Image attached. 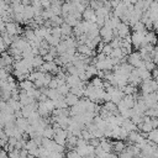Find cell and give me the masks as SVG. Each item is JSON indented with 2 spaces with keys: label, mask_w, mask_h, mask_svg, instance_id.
<instances>
[{
  "label": "cell",
  "mask_w": 158,
  "mask_h": 158,
  "mask_svg": "<svg viewBox=\"0 0 158 158\" xmlns=\"http://www.w3.org/2000/svg\"><path fill=\"white\" fill-rule=\"evenodd\" d=\"M146 32H147V30H144V31H132L131 37H132V46H133L135 49H138L142 46V42L146 37Z\"/></svg>",
  "instance_id": "1"
},
{
  "label": "cell",
  "mask_w": 158,
  "mask_h": 158,
  "mask_svg": "<svg viewBox=\"0 0 158 158\" xmlns=\"http://www.w3.org/2000/svg\"><path fill=\"white\" fill-rule=\"evenodd\" d=\"M142 60H143V59H142V56H141L139 51H138V52H131V53L127 56V62H128L130 64H132L135 68H137V67L141 64Z\"/></svg>",
  "instance_id": "2"
},
{
  "label": "cell",
  "mask_w": 158,
  "mask_h": 158,
  "mask_svg": "<svg viewBox=\"0 0 158 158\" xmlns=\"http://www.w3.org/2000/svg\"><path fill=\"white\" fill-rule=\"evenodd\" d=\"M117 36H120V37H126V36H128V35H131L130 32L132 31L131 30V26L128 25V23H126V22H121L118 26H117Z\"/></svg>",
  "instance_id": "3"
},
{
  "label": "cell",
  "mask_w": 158,
  "mask_h": 158,
  "mask_svg": "<svg viewBox=\"0 0 158 158\" xmlns=\"http://www.w3.org/2000/svg\"><path fill=\"white\" fill-rule=\"evenodd\" d=\"M83 83V80L79 78L78 74H68L67 77V84L72 88V86H75V85H80Z\"/></svg>",
  "instance_id": "4"
},
{
  "label": "cell",
  "mask_w": 158,
  "mask_h": 158,
  "mask_svg": "<svg viewBox=\"0 0 158 158\" xmlns=\"http://www.w3.org/2000/svg\"><path fill=\"white\" fill-rule=\"evenodd\" d=\"M127 146H126V143L122 141V139H116V141H114L112 142V151H115V153H117V156L126 148Z\"/></svg>",
  "instance_id": "5"
},
{
  "label": "cell",
  "mask_w": 158,
  "mask_h": 158,
  "mask_svg": "<svg viewBox=\"0 0 158 158\" xmlns=\"http://www.w3.org/2000/svg\"><path fill=\"white\" fill-rule=\"evenodd\" d=\"M17 27H19V22H15V21L6 22V32L11 36L17 35Z\"/></svg>",
  "instance_id": "6"
},
{
  "label": "cell",
  "mask_w": 158,
  "mask_h": 158,
  "mask_svg": "<svg viewBox=\"0 0 158 158\" xmlns=\"http://www.w3.org/2000/svg\"><path fill=\"white\" fill-rule=\"evenodd\" d=\"M79 100H80V98H79L78 95L73 94V93H68V94L65 95V101H67V104L69 105V107L73 106V105H75Z\"/></svg>",
  "instance_id": "7"
},
{
  "label": "cell",
  "mask_w": 158,
  "mask_h": 158,
  "mask_svg": "<svg viewBox=\"0 0 158 158\" xmlns=\"http://www.w3.org/2000/svg\"><path fill=\"white\" fill-rule=\"evenodd\" d=\"M16 125L21 128V130H26L27 128V126L30 125V121H28V118L27 117H25V116H21V117H17L16 118Z\"/></svg>",
  "instance_id": "8"
},
{
  "label": "cell",
  "mask_w": 158,
  "mask_h": 158,
  "mask_svg": "<svg viewBox=\"0 0 158 158\" xmlns=\"http://www.w3.org/2000/svg\"><path fill=\"white\" fill-rule=\"evenodd\" d=\"M138 69V73H139V77L142 80H149L152 79V72L146 69V68H137Z\"/></svg>",
  "instance_id": "9"
},
{
  "label": "cell",
  "mask_w": 158,
  "mask_h": 158,
  "mask_svg": "<svg viewBox=\"0 0 158 158\" xmlns=\"http://www.w3.org/2000/svg\"><path fill=\"white\" fill-rule=\"evenodd\" d=\"M23 16H25V20H31V19L35 17V10H33V6H32V5L25 6Z\"/></svg>",
  "instance_id": "10"
},
{
  "label": "cell",
  "mask_w": 158,
  "mask_h": 158,
  "mask_svg": "<svg viewBox=\"0 0 158 158\" xmlns=\"http://www.w3.org/2000/svg\"><path fill=\"white\" fill-rule=\"evenodd\" d=\"M19 86H20V89L30 90L31 88L35 86V83H33L32 80H30V79H25V80H22V81H19Z\"/></svg>",
  "instance_id": "11"
},
{
  "label": "cell",
  "mask_w": 158,
  "mask_h": 158,
  "mask_svg": "<svg viewBox=\"0 0 158 158\" xmlns=\"http://www.w3.org/2000/svg\"><path fill=\"white\" fill-rule=\"evenodd\" d=\"M54 128H53V126H52V123H49L46 128H44V131H43V137H47V138H53L54 137Z\"/></svg>",
  "instance_id": "12"
},
{
  "label": "cell",
  "mask_w": 158,
  "mask_h": 158,
  "mask_svg": "<svg viewBox=\"0 0 158 158\" xmlns=\"http://www.w3.org/2000/svg\"><path fill=\"white\" fill-rule=\"evenodd\" d=\"M106 110H109V111H111L112 114L115 112V111H117L118 109H117V104H115L114 101H106V102H104V105H102Z\"/></svg>",
  "instance_id": "13"
},
{
  "label": "cell",
  "mask_w": 158,
  "mask_h": 158,
  "mask_svg": "<svg viewBox=\"0 0 158 158\" xmlns=\"http://www.w3.org/2000/svg\"><path fill=\"white\" fill-rule=\"evenodd\" d=\"M44 63V59H43V57L42 56H35V58H33V60H32V65H33V68L36 69V68H38V67H41L42 64Z\"/></svg>",
  "instance_id": "14"
},
{
  "label": "cell",
  "mask_w": 158,
  "mask_h": 158,
  "mask_svg": "<svg viewBox=\"0 0 158 158\" xmlns=\"http://www.w3.org/2000/svg\"><path fill=\"white\" fill-rule=\"evenodd\" d=\"M110 57H112V58H122V57H126V56H123L122 48H121V47H117V48H114V49H112Z\"/></svg>",
  "instance_id": "15"
},
{
  "label": "cell",
  "mask_w": 158,
  "mask_h": 158,
  "mask_svg": "<svg viewBox=\"0 0 158 158\" xmlns=\"http://www.w3.org/2000/svg\"><path fill=\"white\" fill-rule=\"evenodd\" d=\"M94 86H104V79L100 78L99 75H94L91 78V81H90Z\"/></svg>",
  "instance_id": "16"
},
{
  "label": "cell",
  "mask_w": 158,
  "mask_h": 158,
  "mask_svg": "<svg viewBox=\"0 0 158 158\" xmlns=\"http://www.w3.org/2000/svg\"><path fill=\"white\" fill-rule=\"evenodd\" d=\"M12 5V10H14V14H23L25 11V5L21 2V4H11Z\"/></svg>",
  "instance_id": "17"
},
{
  "label": "cell",
  "mask_w": 158,
  "mask_h": 158,
  "mask_svg": "<svg viewBox=\"0 0 158 158\" xmlns=\"http://www.w3.org/2000/svg\"><path fill=\"white\" fill-rule=\"evenodd\" d=\"M147 138L153 141V142H156V143H158V128H153L151 132H148V137Z\"/></svg>",
  "instance_id": "18"
},
{
  "label": "cell",
  "mask_w": 158,
  "mask_h": 158,
  "mask_svg": "<svg viewBox=\"0 0 158 158\" xmlns=\"http://www.w3.org/2000/svg\"><path fill=\"white\" fill-rule=\"evenodd\" d=\"M131 30H132V31H144V30H147V28H146V25L139 20L138 22H136V23L131 27Z\"/></svg>",
  "instance_id": "19"
},
{
  "label": "cell",
  "mask_w": 158,
  "mask_h": 158,
  "mask_svg": "<svg viewBox=\"0 0 158 158\" xmlns=\"http://www.w3.org/2000/svg\"><path fill=\"white\" fill-rule=\"evenodd\" d=\"M42 17L44 19V20H49L54 14H53V11L51 10V7H48V9H43V11H42Z\"/></svg>",
  "instance_id": "20"
},
{
  "label": "cell",
  "mask_w": 158,
  "mask_h": 158,
  "mask_svg": "<svg viewBox=\"0 0 158 158\" xmlns=\"http://www.w3.org/2000/svg\"><path fill=\"white\" fill-rule=\"evenodd\" d=\"M58 90H59V93H60L62 95H67L68 93H70V86L65 83V84H63V85L58 86Z\"/></svg>",
  "instance_id": "21"
},
{
  "label": "cell",
  "mask_w": 158,
  "mask_h": 158,
  "mask_svg": "<svg viewBox=\"0 0 158 158\" xmlns=\"http://www.w3.org/2000/svg\"><path fill=\"white\" fill-rule=\"evenodd\" d=\"M52 35L53 36H57V37H60L63 36V32H62V27L60 26H54L52 27Z\"/></svg>",
  "instance_id": "22"
},
{
  "label": "cell",
  "mask_w": 158,
  "mask_h": 158,
  "mask_svg": "<svg viewBox=\"0 0 158 158\" xmlns=\"http://www.w3.org/2000/svg\"><path fill=\"white\" fill-rule=\"evenodd\" d=\"M112 49H114V47L110 43H105L104 44V48H102V53H105L106 56H110L111 52H112Z\"/></svg>",
  "instance_id": "23"
},
{
  "label": "cell",
  "mask_w": 158,
  "mask_h": 158,
  "mask_svg": "<svg viewBox=\"0 0 158 158\" xmlns=\"http://www.w3.org/2000/svg\"><path fill=\"white\" fill-rule=\"evenodd\" d=\"M48 88H51V89H57V88H58V79H57V77H56V75H53L52 80L49 81Z\"/></svg>",
  "instance_id": "24"
},
{
  "label": "cell",
  "mask_w": 158,
  "mask_h": 158,
  "mask_svg": "<svg viewBox=\"0 0 158 158\" xmlns=\"http://www.w3.org/2000/svg\"><path fill=\"white\" fill-rule=\"evenodd\" d=\"M96 23L99 25V27L105 26V16H98L96 17Z\"/></svg>",
  "instance_id": "25"
},
{
  "label": "cell",
  "mask_w": 158,
  "mask_h": 158,
  "mask_svg": "<svg viewBox=\"0 0 158 158\" xmlns=\"http://www.w3.org/2000/svg\"><path fill=\"white\" fill-rule=\"evenodd\" d=\"M89 143L93 144L94 147H98V146L100 144V138H98V137H93V138L89 139Z\"/></svg>",
  "instance_id": "26"
},
{
  "label": "cell",
  "mask_w": 158,
  "mask_h": 158,
  "mask_svg": "<svg viewBox=\"0 0 158 158\" xmlns=\"http://www.w3.org/2000/svg\"><path fill=\"white\" fill-rule=\"evenodd\" d=\"M54 58H56V57H54L52 53H49V52H48L46 56H43L44 62H53V60H54Z\"/></svg>",
  "instance_id": "27"
},
{
  "label": "cell",
  "mask_w": 158,
  "mask_h": 158,
  "mask_svg": "<svg viewBox=\"0 0 158 158\" xmlns=\"http://www.w3.org/2000/svg\"><path fill=\"white\" fill-rule=\"evenodd\" d=\"M41 4H42V6L44 9H48L52 5V0H41Z\"/></svg>",
  "instance_id": "28"
},
{
  "label": "cell",
  "mask_w": 158,
  "mask_h": 158,
  "mask_svg": "<svg viewBox=\"0 0 158 158\" xmlns=\"http://www.w3.org/2000/svg\"><path fill=\"white\" fill-rule=\"evenodd\" d=\"M102 100L106 102V101H111V94H109L107 91H105L104 93V95H102Z\"/></svg>",
  "instance_id": "29"
},
{
  "label": "cell",
  "mask_w": 158,
  "mask_h": 158,
  "mask_svg": "<svg viewBox=\"0 0 158 158\" xmlns=\"http://www.w3.org/2000/svg\"><path fill=\"white\" fill-rule=\"evenodd\" d=\"M48 52H49V49H48V48H42V47H40V56H42V57H43V56H46Z\"/></svg>",
  "instance_id": "30"
},
{
  "label": "cell",
  "mask_w": 158,
  "mask_h": 158,
  "mask_svg": "<svg viewBox=\"0 0 158 158\" xmlns=\"http://www.w3.org/2000/svg\"><path fill=\"white\" fill-rule=\"evenodd\" d=\"M153 30H154V31L158 33V19L153 21Z\"/></svg>",
  "instance_id": "31"
},
{
  "label": "cell",
  "mask_w": 158,
  "mask_h": 158,
  "mask_svg": "<svg viewBox=\"0 0 158 158\" xmlns=\"http://www.w3.org/2000/svg\"><path fill=\"white\" fill-rule=\"evenodd\" d=\"M73 1H74V2H81L83 0H73Z\"/></svg>",
  "instance_id": "32"
},
{
  "label": "cell",
  "mask_w": 158,
  "mask_h": 158,
  "mask_svg": "<svg viewBox=\"0 0 158 158\" xmlns=\"http://www.w3.org/2000/svg\"><path fill=\"white\" fill-rule=\"evenodd\" d=\"M110 1H118V0H110Z\"/></svg>",
  "instance_id": "33"
},
{
  "label": "cell",
  "mask_w": 158,
  "mask_h": 158,
  "mask_svg": "<svg viewBox=\"0 0 158 158\" xmlns=\"http://www.w3.org/2000/svg\"><path fill=\"white\" fill-rule=\"evenodd\" d=\"M156 47H157V48H158V42H157V44H156Z\"/></svg>",
  "instance_id": "34"
},
{
  "label": "cell",
  "mask_w": 158,
  "mask_h": 158,
  "mask_svg": "<svg viewBox=\"0 0 158 158\" xmlns=\"http://www.w3.org/2000/svg\"><path fill=\"white\" fill-rule=\"evenodd\" d=\"M157 101H158V94H157Z\"/></svg>",
  "instance_id": "35"
}]
</instances>
